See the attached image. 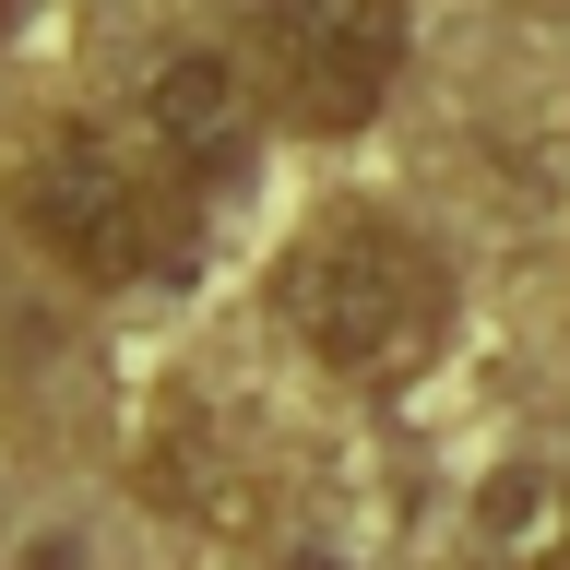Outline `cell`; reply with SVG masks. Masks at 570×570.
I'll list each match as a JSON object with an SVG mask.
<instances>
[{
    "label": "cell",
    "instance_id": "cell-2",
    "mask_svg": "<svg viewBox=\"0 0 570 570\" xmlns=\"http://www.w3.org/2000/svg\"><path fill=\"white\" fill-rule=\"evenodd\" d=\"M12 214H24V238L48 249L71 285H142V274H167V249H178L167 190L96 131H48L36 142L24 167H12Z\"/></svg>",
    "mask_w": 570,
    "mask_h": 570
},
{
    "label": "cell",
    "instance_id": "cell-4",
    "mask_svg": "<svg viewBox=\"0 0 570 570\" xmlns=\"http://www.w3.org/2000/svg\"><path fill=\"white\" fill-rule=\"evenodd\" d=\"M142 499L178 511V523H203V534H262V511H274L262 463H249L203 404H155V416H142Z\"/></svg>",
    "mask_w": 570,
    "mask_h": 570
},
{
    "label": "cell",
    "instance_id": "cell-1",
    "mask_svg": "<svg viewBox=\"0 0 570 570\" xmlns=\"http://www.w3.org/2000/svg\"><path fill=\"white\" fill-rule=\"evenodd\" d=\"M274 309L345 392H416L440 368V345H452V274L392 214H321L285 249Z\"/></svg>",
    "mask_w": 570,
    "mask_h": 570
},
{
    "label": "cell",
    "instance_id": "cell-5",
    "mask_svg": "<svg viewBox=\"0 0 570 570\" xmlns=\"http://www.w3.org/2000/svg\"><path fill=\"white\" fill-rule=\"evenodd\" d=\"M142 131H155V155H167V178H238L249 155V83L226 48H178V60H155V83H142Z\"/></svg>",
    "mask_w": 570,
    "mask_h": 570
},
{
    "label": "cell",
    "instance_id": "cell-6",
    "mask_svg": "<svg viewBox=\"0 0 570 570\" xmlns=\"http://www.w3.org/2000/svg\"><path fill=\"white\" fill-rule=\"evenodd\" d=\"M463 534L488 570H559L570 559V475L559 463H488L463 499Z\"/></svg>",
    "mask_w": 570,
    "mask_h": 570
},
{
    "label": "cell",
    "instance_id": "cell-3",
    "mask_svg": "<svg viewBox=\"0 0 570 570\" xmlns=\"http://www.w3.org/2000/svg\"><path fill=\"white\" fill-rule=\"evenodd\" d=\"M404 71V0H262V83L297 131L381 119Z\"/></svg>",
    "mask_w": 570,
    "mask_h": 570
},
{
    "label": "cell",
    "instance_id": "cell-7",
    "mask_svg": "<svg viewBox=\"0 0 570 570\" xmlns=\"http://www.w3.org/2000/svg\"><path fill=\"white\" fill-rule=\"evenodd\" d=\"M0 12H12V0H0Z\"/></svg>",
    "mask_w": 570,
    "mask_h": 570
}]
</instances>
